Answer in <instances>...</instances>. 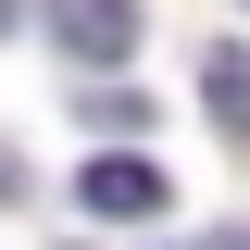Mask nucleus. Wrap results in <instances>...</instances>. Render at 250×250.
I'll return each mask as SVG.
<instances>
[{
    "label": "nucleus",
    "mask_w": 250,
    "mask_h": 250,
    "mask_svg": "<svg viewBox=\"0 0 250 250\" xmlns=\"http://www.w3.org/2000/svg\"><path fill=\"white\" fill-rule=\"evenodd\" d=\"M50 38L75 62H125L138 50V0H50Z\"/></svg>",
    "instance_id": "nucleus-1"
},
{
    "label": "nucleus",
    "mask_w": 250,
    "mask_h": 250,
    "mask_svg": "<svg viewBox=\"0 0 250 250\" xmlns=\"http://www.w3.org/2000/svg\"><path fill=\"white\" fill-rule=\"evenodd\" d=\"M13 188H25V175H13V150H0V200H13Z\"/></svg>",
    "instance_id": "nucleus-4"
},
{
    "label": "nucleus",
    "mask_w": 250,
    "mask_h": 250,
    "mask_svg": "<svg viewBox=\"0 0 250 250\" xmlns=\"http://www.w3.org/2000/svg\"><path fill=\"white\" fill-rule=\"evenodd\" d=\"M200 75H213V88H200V100H213V125H225V138H250V50H213Z\"/></svg>",
    "instance_id": "nucleus-3"
},
{
    "label": "nucleus",
    "mask_w": 250,
    "mask_h": 250,
    "mask_svg": "<svg viewBox=\"0 0 250 250\" xmlns=\"http://www.w3.org/2000/svg\"><path fill=\"white\" fill-rule=\"evenodd\" d=\"M75 200H88V213H113V225H138V213H163V163H138V150H100L88 175H75Z\"/></svg>",
    "instance_id": "nucleus-2"
}]
</instances>
